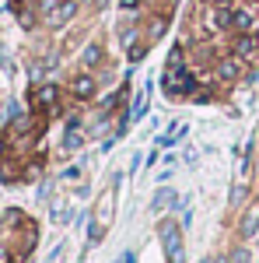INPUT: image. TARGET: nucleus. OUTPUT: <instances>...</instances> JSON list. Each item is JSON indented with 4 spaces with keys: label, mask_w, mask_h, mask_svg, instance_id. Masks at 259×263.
Listing matches in <instances>:
<instances>
[{
    "label": "nucleus",
    "mask_w": 259,
    "mask_h": 263,
    "mask_svg": "<svg viewBox=\"0 0 259 263\" xmlns=\"http://www.w3.org/2000/svg\"><path fill=\"white\" fill-rule=\"evenodd\" d=\"M161 242H165V253H168V263H182V235L172 221L161 224Z\"/></svg>",
    "instance_id": "f257e3e1"
},
{
    "label": "nucleus",
    "mask_w": 259,
    "mask_h": 263,
    "mask_svg": "<svg viewBox=\"0 0 259 263\" xmlns=\"http://www.w3.org/2000/svg\"><path fill=\"white\" fill-rule=\"evenodd\" d=\"M74 14H77V0H60V4L46 14V25H49V28H60V25H67Z\"/></svg>",
    "instance_id": "f03ea898"
},
{
    "label": "nucleus",
    "mask_w": 259,
    "mask_h": 263,
    "mask_svg": "<svg viewBox=\"0 0 259 263\" xmlns=\"http://www.w3.org/2000/svg\"><path fill=\"white\" fill-rule=\"evenodd\" d=\"M60 99V91H56V84H39L35 91H32V105L35 109H53Z\"/></svg>",
    "instance_id": "7ed1b4c3"
},
{
    "label": "nucleus",
    "mask_w": 259,
    "mask_h": 263,
    "mask_svg": "<svg viewBox=\"0 0 259 263\" xmlns=\"http://www.w3.org/2000/svg\"><path fill=\"white\" fill-rule=\"evenodd\" d=\"M70 91H74L77 99H91V95H95V78H91V74H81V78H74Z\"/></svg>",
    "instance_id": "20e7f679"
},
{
    "label": "nucleus",
    "mask_w": 259,
    "mask_h": 263,
    "mask_svg": "<svg viewBox=\"0 0 259 263\" xmlns=\"http://www.w3.org/2000/svg\"><path fill=\"white\" fill-rule=\"evenodd\" d=\"M231 28L235 32H256V21L249 11H231Z\"/></svg>",
    "instance_id": "39448f33"
},
{
    "label": "nucleus",
    "mask_w": 259,
    "mask_h": 263,
    "mask_svg": "<svg viewBox=\"0 0 259 263\" xmlns=\"http://www.w3.org/2000/svg\"><path fill=\"white\" fill-rule=\"evenodd\" d=\"M217 74L224 78V81H235V78L242 74V63L235 60V57H228V60H221V63H217Z\"/></svg>",
    "instance_id": "423d86ee"
},
{
    "label": "nucleus",
    "mask_w": 259,
    "mask_h": 263,
    "mask_svg": "<svg viewBox=\"0 0 259 263\" xmlns=\"http://www.w3.org/2000/svg\"><path fill=\"white\" fill-rule=\"evenodd\" d=\"M235 53H238V57H252V53H256V39H252V32H242V39L235 42Z\"/></svg>",
    "instance_id": "0eeeda50"
},
{
    "label": "nucleus",
    "mask_w": 259,
    "mask_h": 263,
    "mask_svg": "<svg viewBox=\"0 0 259 263\" xmlns=\"http://www.w3.org/2000/svg\"><path fill=\"white\" fill-rule=\"evenodd\" d=\"M256 228H259V211H249V214H245V221H242V235L249 239Z\"/></svg>",
    "instance_id": "6e6552de"
},
{
    "label": "nucleus",
    "mask_w": 259,
    "mask_h": 263,
    "mask_svg": "<svg viewBox=\"0 0 259 263\" xmlns=\"http://www.w3.org/2000/svg\"><path fill=\"white\" fill-rule=\"evenodd\" d=\"M214 25H217V28H231V7H217Z\"/></svg>",
    "instance_id": "1a4fd4ad"
},
{
    "label": "nucleus",
    "mask_w": 259,
    "mask_h": 263,
    "mask_svg": "<svg viewBox=\"0 0 259 263\" xmlns=\"http://www.w3.org/2000/svg\"><path fill=\"white\" fill-rule=\"evenodd\" d=\"M63 147H67V151H74V147H81V134H77V123H70V134H67V141H63Z\"/></svg>",
    "instance_id": "9d476101"
},
{
    "label": "nucleus",
    "mask_w": 259,
    "mask_h": 263,
    "mask_svg": "<svg viewBox=\"0 0 259 263\" xmlns=\"http://www.w3.org/2000/svg\"><path fill=\"white\" fill-rule=\"evenodd\" d=\"M98 60H102V49H98V46H88V49H84V63H88V67H95Z\"/></svg>",
    "instance_id": "9b49d317"
},
{
    "label": "nucleus",
    "mask_w": 259,
    "mask_h": 263,
    "mask_svg": "<svg viewBox=\"0 0 259 263\" xmlns=\"http://www.w3.org/2000/svg\"><path fill=\"white\" fill-rule=\"evenodd\" d=\"M161 32H165V18H154L151 21V39H158Z\"/></svg>",
    "instance_id": "f8f14e48"
},
{
    "label": "nucleus",
    "mask_w": 259,
    "mask_h": 263,
    "mask_svg": "<svg viewBox=\"0 0 259 263\" xmlns=\"http://www.w3.org/2000/svg\"><path fill=\"white\" fill-rule=\"evenodd\" d=\"M56 4H60V0H39V7H42V14H49V11H53V7H56Z\"/></svg>",
    "instance_id": "ddd939ff"
},
{
    "label": "nucleus",
    "mask_w": 259,
    "mask_h": 263,
    "mask_svg": "<svg viewBox=\"0 0 259 263\" xmlns=\"http://www.w3.org/2000/svg\"><path fill=\"white\" fill-rule=\"evenodd\" d=\"M144 53H147V49H144V46H133V49H130V60H140V57H144Z\"/></svg>",
    "instance_id": "4468645a"
},
{
    "label": "nucleus",
    "mask_w": 259,
    "mask_h": 263,
    "mask_svg": "<svg viewBox=\"0 0 259 263\" xmlns=\"http://www.w3.org/2000/svg\"><path fill=\"white\" fill-rule=\"evenodd\" d=\"M119 7H126V11H137L140 0H119Z\"/></svg>",
    "instance_id": "2eb2a0df"
},
{
    "label": "nucleus",
    "mask_w": 259,
    "mask_h": 263,
    "mask_svg": "<svg viewBox=\"0 0 259 263\" xmlns=\"http://www.w3.org/2000/svg\"><path fill=\"white\" fill-rule=\"evenodd\" d=\"M249 260V253H245V249H238V253H235V263H245Z\"/></svg>",
    "instance_id": "dca6fc26"
},
{
    "label": "nucleus",
    "mask_w": 259,
    "mask_h": 263,
    "mask_svg": "<svg viewBox=\"0 0 259 263\" xmlns=\"http://www.w3.org/2000/svg\"><path fill=\"white\" fill-rule=\"evenodd\" d=\"M214 7H231V0H210Z\"/></svg>",
    "instance_id": "f3484780"
},
{
    "label": "nucleus",
    "mask_w": 259,
    "mask_h": 263,
    "mask_svg": "<svg viewBox=\"0 0 259 263\" xmlns=\"http://www.w3.org/2000/svg\"><path fill=\"white\" fill-rule=\"evenodd\" d=\"M119 263H133V253H126V256H123V260Z\"/></svg>",
    "instance_id": "a211bd4d"
},
{
    "label": "nucleus",
    "mask_w": 259,
    "mask_h": 263,
    "mask_svg": "<svg viewBox=\"0 0 259 263\" xmlns=\"http://www.w3.org/2000/svg\"><path fill=\"white\" fill-rule=\"evenodd\" d=\"M0 151H4V141H0Z\"/></svg>",
    "instance_id": "6ab92c4d"
}]
</instances>
